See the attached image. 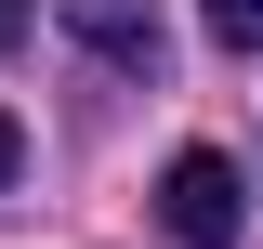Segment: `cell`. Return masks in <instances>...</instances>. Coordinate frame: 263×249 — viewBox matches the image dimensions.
I'll return each mask as SVG.
<instances>
[{
	"mask_svg": "<svg viewBox=\"0 0 263 249\" xmlns=\"http://www.w3.org/2000/svg\"><path fill=\"white\" fill-rule=\"evenodd\" d=\"M13 171H27V131H13V118H0V197H13Z\"/></svg>",
	"mask_w": 263,
	"mask_h": 249,
	"instance_id": "obj_4",
	"label": "cell"
},
{
	"mask_svg": "<svg viewBox=\"0 0 263 249\" xmlns=\"http://www.w3.org/2000/svg\"><path fill=\"white\" fill-rule=\"evenodd\" d=\"M197 27L224 39V53H263V0H197Z\"/></svg>",
	"mask_w": 263,
	"mask_h": 249,
	"instance_id": "obj_3",
	"label": "cell"
},
{
	"mask_svg": "<svg viewBox=\"0 0 263 249\" xmlns=\"http://www.w3.org/2000/svg\"><path fill=\"white\" fill-rule=\"evenodd\" d=\"M66 27L105 66H158V0H66Z\"/></svg>",
	"mask_w": 263,
	"mask_h": 249,
	"instance_id": "obj_2",
	"label": "cell"
},
{
	"mask_svg": "<svg viewBox=\"0 0 263 249\" xmlns=\"http://www.w3.org/2000/svg\"><path fill=\"white\" fill-rule=\"evenodd\" d=\"M237 210H250V197H237V157H211V144H184L158 171V223L184 249H237Z\"/></svg>",
	"mask_w": 263,
	"mask_h": 249,
	"instance_id": "obj_1",
	"label": "cell"
},
{
	"mask_svg": "<svg viewBox=\"0 0 263 249\" xmlns=\"http://www.w3.org/2000/svg\"><path fill=\"white\" fill-rule=\"evenodd\" d=\"M13 39H27V0H0V53H13Z\"/></svg>",
	"mask_w": 263,
	"mask_h": 249,
	"instance_id": "obj_5",
	"label": "cell"
}]
</instances>
